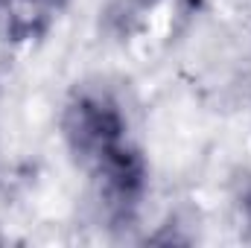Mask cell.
Listing matches in <instances>:
<instances>
[{"label": "cell", "mask_w": 251, "mask_h": 248, "mask_svg": "<svg viewBox=\"0 0 251 248\" xmlns=\"http://www.w3.org/2000/svg\"><path fill=\"white\" fill-rule=\"evenodd\" d=\"M62 140L73 161L91 167L102 152L126 140V114L102 88H76L62 108Z\"/></svg>", "instance_id": "cell-1"}, {"label": "cell", "mask_w": 251, "mask_h": 248, "mask_svg": "<svg viewBox=\"0 0 251 248\" xmlns=\"http://www.w3.org/2000/svg\"><path fill=\"white\" fill-rule=\"evenodd\" d=\"M88 170L94 175L97 196L105 204L108 216L128 222L149 190V164L143 152L126 137L108 152H102Z\"/></svg>", "instance_id": "cell-2"}, {"label": "cell", "mask_w": 251, "mask_h": 248, "mask_svg": "<svg viewBox=\"0 0 251 248\" xmlns=\"http://www.w3.org/2000/svg\"><path fill=\"white\" fill-rule=\"evenodd\" d=\"M67 0H6L3 29L12 44H38L64 12Z\"/></svg>", "instance_id": "cell-3"}, {"label": "cell", "mask_w": 251, "mask_h": 248, "mask_svg": "<svg viewBox=\"0 0 251 248\" xmlns=\"http://www.w3.org/2000/svg\"><path fill=\"white\" fill-rule=\"evenodd\" d=\"M237 213H240L243 225L251 231V175H246L237 187Z\"/></svg>", "instance_id": "cell-4"}, {"label": "cell", "mask_w": 251, "mask_h": 248, "mask_svg": "<svg viewBox=\"0 0 251 248\" xmlns=\"http://www.w3.org/2000/svg\"><path fill=\"white\" fill-rule=\"evenodd\" d=\"M164 0H137V6L140 9H155V6H161Z\"/></svg>", "instance_id": "cell-5"}]
</instances>
